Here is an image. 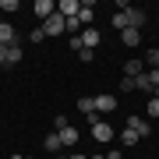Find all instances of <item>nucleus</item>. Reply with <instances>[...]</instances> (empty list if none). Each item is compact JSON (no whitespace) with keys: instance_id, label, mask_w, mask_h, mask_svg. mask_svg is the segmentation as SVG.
Wrapping results in <instances>:
<instances>
[{"instance_id":"nucleus-9","label":"nucleus","mask_w":159,"mask_h":159,"mask_svg":"<svg viewBox=\"0 0 159 159\" xmlns=\"http://www.w3.org/2000/svg\"><path fill=\"white\" fill-rule=\"evenodd\" d=\"M99 43H102V35L96 29H81V46H85V50H96Z\"/></svg>"},{"instance_id":"nucleus-27","label":"nucleus","mask_w":159,"mask_h":159,"mask_svg":"<svg viewBox=\"0 0 159 159\" xmlns=\"http://www.w3.org/2000/svg\"><path fill=\"white\" fill-rule=\"evenodd\" d=\"M78 57H81V60H85V64H92V60H96V50H81V53H78Z\"/></svg>"},{"instance_id":"nucleus-13","label":"nucleus","mask_w":159,"mask_h":159,"mask_svg":"<svg viewBox=\"0 0 159 159\" xmlns=\"http://www.w3.org/2000/svg\"><path fill=\"white\" fill-rule=\"evenodd\" d=\"M120 43H124V46H138V43H142V32H138V29H124V32H120Z\"/></svg>"},{"instance_id":"nucleus-35","label":"nucleus","mask_w":159,"mask_h":159,"mask_svg":"<svg viewBox=\"0 0 159 159\" xmlns=\"http://www.w3.org/2000/svg\"><path fill=\"white\" fill-rule=\"evenodd\" d=\"M156 96H159V89H156Z\"/></svg>"},{"instance_id":"nucleus-2","label":"nucleus","mask_w":159,"mask_h":159,"mask_svg":"<svg viewBox=\"0 0 159 159\" xmlns=\"http://www.w3.org/2000/svg\"><path fill=\"white\" fill-rule=\"evenodd\" d=\"M43 32L46 35H64V32H67V18H64V14H50L43 21Z\"/></svg>"},{"instance_id":"nucleus-20","label":"nucleus","mask_w":159,"mask_h":159,"mask_svg":"<svg viewBox=\"0 0 159 159\" xmlns=\"http://www.w3.org/2000/svg\"><path fill=\"white\" fill-rule=\"evenodd\" d=\"M148 117L159 120V96H148Z\"/></svg>"},{"instance_id":"nucleus-18","label":"nucleus","mask_w":159,"mask_h":159,"mask_svg":"<svg viewBox=\"0 0 159 159\" xmlns=\"http://www.w3.org/2000/svg\"><path fill=\"white\" fill-rule=\"evenodd\" d=\"M113 29H117V32L131 29V25H127V14H124V11H117V14H113Z\"/></svg>"},{"instance_id":"nucleus-21","label":"nucleus","mask_w":159,"mask_h":159,"mask_svg":"<svg viewBox=\"0 0 159 159\" xmlns=\"http://www.w3.org/2000/svg\"><path fill=\"white\" fill-rule=\"evenodd\" d=\"M145 67H159V50H148L145 53Z\"/></svg>"},{"instance_id":"nucleus-16","label":"nucleus","mask_w":159,"mask_h":159,"mask_svg":"<svg viewBox=\"0 0 159 159\" xmlns=\"http://www.w3.org/2000/svg\"><path fill=\"white\" fill-rule=\"evenodd\" d=\"M14 64H21V46H7V64H4V67H14Z\"/></svg>"},{"instance_id":"nucleus-17","label":"nucleus","mask_w":159,"mask_h":159,"mask_svg":"<svg viewBox=\"0 0 159 159\" xmlns=\"http://www.w3.org/2000/svg\"><path fill=\"white\" fill-rule=\"evenodd\" d=\"M134 89H138V92H152V96H156V89H152V81H148V74H138V78H134Z\"/></svg>"},{"instance_id":"nucleus-15","label":"nucleus","mask_w":159,"mask_h":159,"mask_svg":"<svg viewBox=\"0 0 159 159\" xmlns=\"http://www.w3.org/2000/svg\"><path fill=\"white\" fill-rule=\"evenodd\" d=\"M78 110H81L85 117H92V113H96V96H81V99H78Z\"/></svg>"},{"instance_id":"nucleus-8","label":"nucleus","mask_w":159,"mask_h":159,"mask_svg":"<svg viewBox=\"0 0 159 159\" xmlns=\"http://www.w3.org/2000/svg\"><path fill=\"white\" fill-rule=\"evenodd\" d=\"M92 18H96V4H92V0H81V11H78V21L85 25V29H92Z\"/></svg>"},{"instance_id":"nucleus-6","label":"nucleus","mask_w":159,"mask_h":159,"mask_svg":"<svg viewBox=\"0 0 159 159\" xmlns=\"http://www.w3.org/2000/svg\"><path fill=\"white\" fill-rule=\"evenodd\" d=\"M127 127L138 131V138H148V134H152V124H148L145 117H127Z\"/></svg>"},{"instance_id":"nucleus-4","label":"nucleus","mask_w":159,"mask_h":159,"mask_svg":"<svg viewBox=\"0 0 159 159\" xmlns=\"http://www.w3.org/2000/svg\"><path fill=\"white\" fill-rule=\"evenodd\" d=\"M32 14L39 18V21H46L50 14H57V4H53V0H35V4H32Z\"/></svg>"},{"instance_id":"nucleus-23","label":"nucleus","mask_w":159,"mask_h":159,"mask_svg":"<svg viewBox=\"0 0 159 159\" xmlns=\"http://www.w3.org/2000/svg\"><path fill=\"white\" fill-rule=\"evenodd\" d=\"M145 74H148V81H152V89H159V67H148Z\"/></svg>"},{"instance_id":"nucleus-25","label":"nucleus","mask_w":159,"mask_h":159,"mask_svg":"<svg viewBox=\"0 0 159 159\" xmlns=\"http://www.w3.org/2000/svg\"><path fill=\"white\" fill-rule=\"evenodd\" d=\"M29 39H32V43H43V39H46V32H43V25H39V29H32V35H29Z\"/></svg>"},{"instance_id":"nucleus-19","label":"nucleus","mask_w":159,"mask_h":159,"mask_svg":"<svg viewBox=\"0 0 159 159\" xmlns=\"http://www.w3.org/2000/svg\"><path fill=\"white\" fill-rule=\"evenodd\" d=\"M120 142H124V145H134V142H138V131L124 127V131H120Z\"/></svg>"},{"instance_id":"nucleus-33","label":"nucleus","mask_w":159,"mask_h":159,"mask_svg":"<svg viewBox=\"0 0 159 159\" xmlns=\"http://www.w3.org/2000/svg\"><path fill=\"white\" fill-rule=\"evenodd\" d=\"M89 159H106V156H89Z\"/></svg>"},{"instance_id":"nucleus-10","label":"nucleus","mask_w":159,"mask_h":159,"mask_svg":"<svg viewBox=\"0 0 159 159\" xmlns=\"http://www.w3.org/2000/svg\"><path fill=\"white\" fill-rule=\"evenodd\" d=\"M148 67H145V60H127L124 64V78H138V74H145Z\"/></svg>"},{"instance_id":"nucleus-7","label":"nucleus","mask_w":159,"mask_h":159,"mask_svg":"<svg viewBox=\"0 0 159 159\" xmlns=\"http://www.w3.org/2000/svg\"><path fill=\"white\" fill-rule=\"evenodd\" d=\"M117 106H120L117 96H96V113H99V117H102V113H113Z\"/></svg>"},{"instance_id":"nucleus-32","label":"nucleus","mask_w":159,"mask_h":159,"mask_svg":"<svg viewBox=\"0 0 159 159\" xmlns=\"http://www.w3.org/2000/svg\"><path fill=\"white\" fill-rule=\"evenodd\" d=\"M67 156H71V152H57V156H53V159H67Z\"/></svg>"},{"instance_id":"nucleus-28","label":"nucleus","mask_w":159,"mask_h":159,"mask_svg":"<svg viewBox=\"0 0 159 159\" xmlns=\"http://www.w3.org/2000/svg\"><path fill=\"white\" fill-rule=\"evenodd\" d=\"M134 89V78H120V92H131Z\"/></svg>"},{"instance_id":"nucleus-31","label":"nucleus","mask_w":159,"mask_h":159,"mask_svg":"<svg viewBox=\"0 0 159 159\" xmlns=\"http://www.w3.org/2000/svg\"><path fill=\"white\" fill-rule=\"evenodd\" d=\"M67 159H89V156H81V152H71V156H67Z\"/></svg>"},{"instance_id":"nucleus-24","label":"nucleus","mask_w":159,"mask_h":159,"mask_svg":"<svg viewBox=\"0 0 159 159\" xmlns=\"http://www.w3.org/2000/svg\"><path fill=\"white\" fill-rule=\"evenodd\" d=\"M0 11H7V14L18 11V0H0Z\"/></svg>"},{"instance_id":"nucleus-26","label":"nucleus","mask_w":159,"mask_h":159,"mask_svg":"<svg viewBox=\"0 0 159 159\" xmlns=\"http://www.w3.org/2000/svg\"><path fill=\"white\" fill-rule=\"evenodd\" d=\"M71 50H74V53H81V50H85V46H81V35H71Z\"/></svg>"},{"instance_id":"nucleus-14","label":"nucleus","mask_w":159,"mask_h":159,"mask_svg":"<svg viewBox=\"0 0 159 159\" xmlns=\"http://www.w3.org/2000/svg\"><path fill=\"white\" fill-rule=\"evenodd\" d=\"M43 145H46V152H60V148H64V142H60V134H57V131H50Z\"/></svg>"},{"instance_id":"nucleus-30","label":"nucleus","mask_w":159,"mask_h":159,"mask_svg":"<svg viewBox=\"0 0 159 159\" xmlns=\"http://www.w3.org/2000/svg\"><path fill=\"white\" fill-rule=\"evenodd\" d=\"M7 64V46H0V67Z\"/></svg>"},{"instance_id":"nucleus-34","label":"nucleus","mask_w":159,"mask_h":159,"mask_svg":"<svg viewBox=\"0 0 159 159\" xmlns=\"http://www.w3.org/2000/svg\"><path fill=\"white\" fill-rule=\"evenodd\" d=\"M14 159H21V156H14Z\"/></svg>"},{"instance_id":"nucleus-3","label":"nucleus","mask_w":159,"mask_h":159,"mask_svg":"<svg viewBox=\"0 0 159 159\" xmlns=\"http://www.w3.org/2000/svg\"><path fill=\"white\" fill-rule=\"evenodd\" d=\"M124 14H127V25H131V29H138V32H142V25L148 21V11H142V7H124Z\"/></svg>"},{"instance_id":"nucleus-12","label":"nucleus","mask_w":159,"mask_h":159,"mask_svg":"<svg viewBox=\"0 0 159 159\" xmlns=\"http://www.w3.org/2000/svg\"><path fill=\"white\" fill-rule=\"evenodd\" d=\"M14 25H7V21H0V46H14Z\"/></svg>"},{"instance_id":"nucleus-22","label":"nucleus","mask_w":159,"mask_h":159,"mask_svg":"<svg viewBox=\"0 0 159 159\" xmlns=\"http://www.w3.org/2000/svg\"><path fill=\"white\" fill-rule=\"evenodd\" d=\"M64 127H67V117L57 113V117H53V131H64Z\"/></svg>"},{"instance_id":"nucleus-11","label":"nucleus","mask_w":159,"mask_h":159,"mask_svg":"<svg viewBox=\"0 0 159 159\" xmlns=\"http://www.w3.org/2000/svg\"><path fill=\"white\" fill-rule=\"evenodd\" d=\"M57 134H60V142H64V148H74V145H78V131H74L71 124L64 127V131H57Z\"/></svg>"},{"instance_id":"nucleus-1","label":"nucleus","mask_w":159,"mask_h":159,"mask_svg":"<svg viewBox=\"0 0 159 159\" xmlns=\"http://www.w3.org/2000/svg\"><path fill=\"white\" fill-rule=\"evenodd\" d=\"M89 124H92V138H96V142H102V145L117 138V131L110 127V124H106V120H102L99 113H92V117H89Z\"/></svg>"},{"instance_id":"nucleus-29","label":"nucleus","mask_w":159,"mask_h":159,"mask_svg":"<svg viewBox=\"0 0 159 159\" xmlns=\"http://www.w3.org/2000/svg\"><path fill=\"white\" fill-rule=\"evenodd\" d=\"M106 159H124V152H120V148H113V152H106Z\"/></svg>"},{"instance_id":"nucleus-5","label":"nucleus","mask_w":159,"mask_h":159,"mask_svg":"<svg viewBox=\"0 0 159 159\" xmlns=\"http://www.w3.org/2000/svg\"><path fill=\"white\" fill-rule=\"evenodd\" d=\"M78 11H81V0H60V4H57V14H64L67 21L78 18Z\"/></svg>"}]
</instances>
